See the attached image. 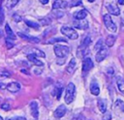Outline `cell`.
<instances>
[{
    "instance_id": "74e56055",
    "label": "cell",
    "mask_w": 124,
    "mask_h": 120,
    "mask_svg": "<svg viewBox=\"0 0 124 120\" xmlns=\"http://www.w3.org/2000/svg\"><path fill=\"white\" fill-rule=\"evenodd\" d=\"M118 4H120V5H124V0H118Z\"/></svg>"
},
{
    "instance_id": "6da1fadb",
    "label": "cell",
    "mask_w": 124,
    "mask_h": 120,
    "mask_svg": "<svg viewBox=\"0 0 124 120\" xmlns=\"http://www.w3.org/2000/svg\"><path fill=\"white\" fill-rule=\"evenodd\" d=\"M75 95H76V86L74 83L70 82L65 89V95H64V100L66 104H72V102L75 99Z\"/></svg>"
},
{
    "instance_id": "8992f818",
    "label": "cell",
    "mask_w": 124,
    "mask_h": 120,
    "mask_svg": "<svg viewBox=\"0 0 124 120\" xmlns=\"http://www.w3.org/2000/svg\"><path fill=\"white\" fill-rule=\"evenodd\" d=\"M74 23V26L78 29H80V30H85L88 28V21L83 18V19H75L73 21Z\"/></svg>"
},
{
    "instance_id": "e575fe53",
    "label": "cell",
    "mask_w": 124,
    "mask_h": 120,
    "mask_svg": "<svg viewBox=\"0 0 124 120\" xmlns=\"http://www.w3.org/2000/svg\"><path fill=\"white\" fill-rule=\"evenodd\" d=\"M0 75H4V76H10L11 75L9 74V72H7V71H0Z\"/></svg>"
},
{
    "instance_id": "277c9868",
    "label": "cell",
    "mask_w": 124,
    "mask_h": 120,
    "mask_svg": "<svg viewBox=\"0 0 124 120\" xmlns=\"http://www.w3.org/2000/svg\"><path fill=\"white\" fill-rule=\"evenodd\" d=\"M103 20H104V23H105L106 28H107L109 32H111V33L116 32V25H115V23L112 21V19H111V17H110V15H109L108 14L104 15Z\"/></svg>"
},
{
    "instance_id": "ab89813d",
    "label": "cell",
    "mask_w": 124,
    "mask_h": 120,
    "mask_svg": "<svg viewBox=\"0 0 124 120\" xmlns=\"http://www.w3.org/2000/svg\"><path fill=\"white\" fill-rule=\"evenodd\" d=\"M0 120H4V119H3V118H2L1 116H0Z\"/></svg>"
},
{
    "instance_id": "83f0119b",
    "label": "cell",
    "mask_w": 124,
    "mask_h": 120,
    "mask_svg": "<svg viewBox=\"0 0 124 120\" xmlns=\"http://www.w3.org/2000/svg\"><path fill=\"white\" fill-rule=\"evenodd\" d=\"M6 45H7V48L8 49H10V48H12L14 46V43H12V40L11 39H9V38L6 39Z\"/></svg>"
},
{
    "instance_id": "60d3db41",
    "label": "cell",
    "mask_w": 124,
    "mask_h": 120,
    "mask_svg": "<svg viewBox=\"0 0 124 120\" xmlns=\"http://www.w3.org/2000/svg\"><path fill=\"white\" fill-rule=\"evenodd\" d=\"M122 22H123V25H124V18H123V21Z\"/></svg>"
},
{
    "instance_id": "4316f807",
    "label": "cell",
    "mask_w": 124,
    "mask_h": 120,
    "mask_svg": "<svg viewBox=\"0 0 124 120\" xmlns=\"http://www.w3.org/2000/svg\"><path fill=\"white\" fill-rule=\"evenodd\" d=\"M72 120H85V117H84V115H83V114L78 113V114H76V115L73 117V119H72Z\"/></svg>"
},
{
    "instance_id": "7a4b0ae2",
    "label": "cell",
    "mask_w": 124,
    "mask_h": 120,
    "mask_svg": "<svg viewBox=\"0 0 124 120\" xmlns=\"http://www.w3.org/2000/svg\"><path fill=\"white\" fill-rule=\"evenodd\" d=\"M54 53L58 58H64L66 57L70 52V47L68 45H54Z\"/></svg>"
},
{
    "instance_id": "d4e9b609",
    "label": "cell",
    "mask_w": 124,
    "mask_h": 120,
    "mask_svg": "<svg viewBox=\"0 0 124 120\" xmlns=\"http://www.w3.org/2000/svg\"><path fill=\"white\" fill-rule=\"evenodd\" d=\"M103 46H104L103 40H102V39H100V40L97 42V44L95 45V50H96V51H98V50H99V49H101Z\"/></svg>"
},
{
    "instance_id": "cb8c5ba5",
    "label": "cell",
    "mask_w": 124,
    "mask_h": 120,
    "mask_svg": "<svg viewBox=\"0 0 124 120\" xmlns=\"http://www.w3.org/2000/svg\"><path fill=\"white\" fill-rule=\"evenodd\" d=\"M66 39L65 38H55V39H50L47 42H46V44H54L56 42H65Z\"/></svg>"
},
{
    "instance_id": "4dcf8cb0",
    "label": "cell",
    "mask_w": 124,
    "mask_h": 120,
    "mask_svg": "<svg viewBox=\"0 0 124 120\" xmlns=\"http://www.w3.org/2000/svg\"><path fill=\"white\" fill-rule=\"evenodd\" d=\"M115 104H116V105H118V106L121 108V110L124 112V103H123L122 101H120V100H117Z\"/></svg>"
},
{
    "instance_id": "5b68a950",
    "label": "cell",
    "mask_w": 124,
    "mask_h": 120,
    "mask_svg": "<svg viewBox=\"0 0 124 120\" xmlns=\"http://www.w3.org/2000/svg\"><path fill=\"white\" fill-rule=\"evenodd\" d=\"M93 68V62L90 57L85 56L82 60V73H87Z\"/></svg>"
},
{
    "instance_id": "8fae6325",
    "label": "cell",
    "mask_w": 124,
    "mask_h": 120,
    "mask_svg": "<svg viewBox=\"0 0 124 120\" xmlns=\"http://www.w3.org/2000/svg\"><path fill=\"white\" fill-rule=\"evenodd\" d=\"M107 10L112 15H120V10L115 4H108L107 5Z\"/></svg>"
},
{
    "instance_id": "44dd1931",
    "label": "cell",
    "mask_w": 124,
    "mask_h": 120,
    "mask_svg": "<svg viewBox=\"0 0 124 120\" xmlns=\"http://www.w3.org/2000/svg\"><path fill=\"white\" fill-rule=\"evenodd\" d=\"M86 15H87L86 10H80L75 15V19H83L86 17Z\"/></svg>"
},
{
    "instance_id": "8d00e7d4",
    "label": "cell",
    "mask_w": 124,
    "mask_h": 120,
    "mask_svg": "<svg viewBox=\"0 0 124 120\" xmlns=\"http://www.w3.org/2000/svg\"><path fill=\"white\" fill-rule=\"evenodd\" d=\"M40 2L42 4H47L48 3V0H40Z\"/></svg>"
},
{
    "instance_id": "836d02e7",
    "label": "cell",
    "mask_w": 124,
    "mask_h": 120,
    "mask_svg": "<svg viewBox=\"0 0 124 120\" xmlns=\"http://www.w3.org/2000/svg\"><path fill=\"white\" fill-rule=\"evenodd\" d=\"M13 17H14V20H15V21H16V22H18V21H20V20H21V17H20L18 15H16V14H15Z\"/></svg>"
},
{
    "instance_id": "f546056e",
    "label": "cell",
    "mask_w": 124,
    "mask_h": 120,
    "mask_svg": "<svg viewBox=\"0 0 124 120\" xmlns=\"http://www.w3.org/2000/svg\"><path fill=\"white\" fill-rule=\"evenodd\" d=\"M1 108L2 109H4L5 111H8V110H10V105L8 104V103H3L2 105H1Z\"/></svg>"
},
{
    "instance_id": "e0dca14e",
    "label": "cell",
    "mask_w": 124,
    "mask_h": 120,
    "mask_svg": "<svg viewBox=\"0 0 124 120\" xmlns=\"http://www.w3.org/2000/svg\"><path fill=\"white\" fill-rule=\"evenodd\" d=\"M5 33H6L7 37H8L9 39H11V40H15V39L16 38V35L14 34L13 30L11 29V27H10V25H9L8 23H6V25H5Z\"/></svg>"
},
{
    "instance_id": "5bb4252c",
    "label": "cell",
    "mask_w": 124,
    "mask_h": 120,
    "mask_svg": "<svg viewBox=\"0 0 124 120\" xmlns=\"http://www.w3.org/2000/svg\"><path fill=\"white\" fill-rule=\"evenodd\" d=\"M68 6V2L64 0H55L52 4V9H65Z\"/></svg>"
},
{
    "instance_id": "484cf974",
    "label": "cell",
    "mask_w": 124,
    "mask_h": 120,
    "mask_svg": "<svg viewBox=\"0 0 124 120\" xmlns=\"http://www.w3.org/2000/svg\"><path fill=\"white\" fill-rule=\"evenodd\" d=\"M19 2V0H9V3H8V8H14L17 3Z\"/></svg>"
},
{
    "instance_id": "9c48e42d",
    "label": "cell",
    "mask_w": 124,
    "mask_h": 120,
    "mask_svg": "<svg viewBox=\"0 0 124 120\" xmlns=\"http://www.w3.org/2000/svg\"><path fill=\"white\" fill-rule=\"evenodd\" d=\"M27 59H28L30 62H32L33 64H35L36 66H38V67H43V66H44V63H43L41 60H39V59L37 58V56H36L34 53H28V54H27Z\"/></svg>"
},
{
    "instance_id": "ffe728a7",
    "label": "cell",
    "mask_w": 124,
    "mask_h": 120,
    "mask_svg": "<svg viewBox=\"0 0 124 120\" xmlns=\"http://www.w3.org/2000/svg\"><path fill=\"white\" fill-rule=\"evenodd\" d=\"M115 40H116V37L114 36V35H108V37H107V39H106V45H107V46H112L113 45H114V42H115Z\"/></svg>"
},
{
    "instance_id": "30bf717a",
    "label": "cell",
    "mask_w": 124,
    "mask_h": 120,
    "mask_svg": "<svg viewBox=\"0 0 124 120\" xmlns=\"http://www.w3.org/2000/svg\"><path fill=\"white\" fill-rule=\"evenodd\" d=\"M29 107H30V110H31V115L37 119L38 118V114H39V110H38V103L35 102V101H32L30 104H29Z\"/></svg>"
},
{
    "instance_id": "603a6c76",
    "label": "cell",
    "mask_w": 124,
    "mask_h": 120,
    "mask_svg": "<svg viewBox=\"0 0 124 120\" xmlns=\"http://www.w3.org/2000/svg\"><path fill=\"white\" fill-rule=\"evenodd\" d=\"M31 50H32L31 53H34L37 57H38V56H39V57H45V56H46V54H45L42 50H40V49H38V48H31Z\"/></svg>"
},
{
    "instance_id": "d6a6232c",
    "label": "cell",
    "mask_w": 124,
    "mask_h": 120,
    "mask_svg": "<svg viewBox=\"0 0 124 120\" xmlns=\"http://www.w3.org/2000/svg\"><path fill=\"white\" fill-rule=\"evenodd\" d=\"M7 120H26L24 117L22 116H17V117H13V118H9Z\"/></svg>"
},
{
    "instance_id": "7402d4cb",
    "label": "cell",
    "mask_w": 124,
    "mask_h": 120,
    "mask_svg": "<svg viewBox=\"0 0 124 120\" xmlns=\"http://www.w3.org/2000/svg\"><path fill=\"white\" fill-rule=\"evenodd\" d=\"M25 23L27 24V26H29V27H31V28H33V29H35V30H39V29H40L39 23H37V22H35V21H31V20L25 19Z\"/></svg>"
},
{
    "instance_id": "9a60e30c",
    "label": "cell",
    "mask_w": 124,
    "mask_h": 120,
    "mask_svg": "<svg viewBox=\"0 0 124 120\" xmlns=\"http://www.w3.org/2000/svg\"><path fill=\"white\" fill-rule=\"evenodd\" d=\"M90 92L94 96H98L100 94V88H99L98 83L95 81V79H93L92 82H91V84H90Z\"/></svg>"
},
{
    "instance_id": "d590c367",
    "label": "cell",
    "mask_w": 124,
    "mask_h": 120,
    "mask_svg": "<svg viewBox=\"0 0 124 120\" xmlns=\"http://www.w3.org/2000/svg\"><path fill=\"white\" fill-rule=\"evenodd\" d=\"M7 87V84H5V83H2V82H0V89H5Z\"/></svg>"
},
{
    "instance_id": "52a82bcc",
    "label": "cell",
    "mask_w": 124,
    "mask_h": 120,
    "mask_svg": "<svg viewBox=\"0 0 124 120\" xmlns=\"http://www.w3.org/2000/svg\"><path fill=\"white\" fill-rule=\"evenodd\" d=\"M108 48L105 47V46H103V47H102L101 49H99V50L97 51V53H96V56H95L96 61H97V62L103 61V60L108 56Z\"/></svg>"
},
{
    "instance_id": "2e32d148",
    "label": "cell",
    "mask_w": 124,
    "mask_h": 120,
    "mask_svg": "<svg viewBox=\"0 0 124 120\" xmlns=\"http://www.w3.org/2000/svg\"><path fill=\"white\" fill-rule=\"evenodd\" d=\"M76 67H77V61H76L75 58H72V59L70 60V62H69V64H68L67 67H66L67 73L70 74V75L73 74L74 71H75V69H76Z\"/></svg>"
},
{
    "instance_id": "ba28073f",
    "label": "cell",
    "mask_w": 124,
    "mask_h": 120,
    "mask_svg": "<svg viewBox=\"0 0 124 120\" xmlns=\"http://www.w3.org/2000/svg\"><path fill=\"white\" fill-rule=\"evenodd\" d=\"M66 112H67V108H66V106L64 105H60L56 109H55V111H54V117L55 118H62L65 114H66Z\"/></svg>"
},
{
    "instance_id": "d6986e66",
    "label": "cell",
    "mask_w": 124,
    "mask_h": 120,
    "mask_svg": "<svg viewBox=\"0 0 124 120\" xmlns=\"http://www.w3.org/2000/svg\"><path fill=\"white\" fill-rule=\"evenodd\" d=\"M116 83H117V87L118 90L124 94V79L121 76H117L116 77Z\"/></svg>"
},
{
    "instance_id": "ac0fdd59",
    "label": "cell",
    "mask_w": 124,
    "mask_h": 120,
    "mask_svg": "<svg viewBox=\"0 0 124 120\" xmlns=\"http://www.w3.org/2000/svg\"><path fill=\"white\" fill-rule=\"evenodd\" d=\"M97 104H98L99 110L102 113H106V111H107V104H106V101L103 100V99H99L98 102H97Z\"/></svg>"
},
{
    "instance_id": "f35d334b",
    "label": "cell",
    "mask_w": 124,
    "mask_h": 120,
    "mask_svg": "<svg viewBox=\"0 0 124 120\" xmlns=\"http://www.w3.org/2000/svg\"><path fill=\"white\" fill-rule=\"evenodd\" d=\"M88 1H89V2H90V3H92V2H94V1H95V0H88Z\"/></svg>"
},
{
    "instance_id": "f1b7e54d",
    "label": "cell",
    "mask_w": 124,
    "mask_h": 120,
    "mask_svg": "<svg viewBox=\"0 0 124 120\" xmlns=\"http://www.w3.org/2000/svg\"><path fill=\"white\" fill-rule=\"evenodd\" d=\"M3 22H4V11L2 7H0V26L3 24Z\"/></svg>"
},
{
    "instance_id": "7c38bea8",
    "label": "cell",
    "mask_w": 124,
    "mask_h": 120,
    "mask_svg": "<svg viewBox=\"0 0 124 120\" xmlns=\"http://www.w3.org/2000/svg\"><path fill=\"white\" fill-rule=\"evenodd\" d=\"M18 34V37H20L21 39L27 41V42H30V43H35V44H39L40 43V39L37 38V37H32V36H27L23 33H17Z\"/></svg>"
},
{
    "instance_id": "4fadbf2b",
    "label": "cell",
    "mask_w": 124,
    "mask_h": 120,
    "mask_svg": "<svg viewBox=\"0 0 124 120\" xmlns=\"http://www.w3.org/2000/svg\"><path fill=\"white\" fill-rule=\"evenodd\" d=\"M10 92L12 93H16L17 91H19L20 89V84L18 82H16V81H13V82H10L7 84V87H6Z\"/></svg>"
},
{
    "instance_id": "3957f363",
    "label": "cell",
    "mask_w": 124,
    "mask_h": 120,
    "mask_svg": "<svg viewBox=\"0 0 124 120\" xmlns=\"http://www.w3.org/2000/svg\"><path fill=\"white\" fill-rule=\"evenodd\" d=\"M60 31H61V33H62L64 36H66L67 38H69V39H71V40H76V39H78V32H77L74 28L69 27V26H62L61 29H60Z\"/></svg>"
},
{
    "instance_id": "1f68e13d",
    "label": "cell",
    "mask_w": 124,
    "mask_h": 120,
    "mask_svg": "<svg viewBox=\"0 0 124 120\" xmlns=\"http://www.w3.org/2000/svg\"><path fill=\"white\" fill-rule=\"evenodd\" d=\"M46 19H47V17H45V18L41 19V23H42L43 25H47V24H49L51 20H46Z\"/></svg>"
}]
</instances>
